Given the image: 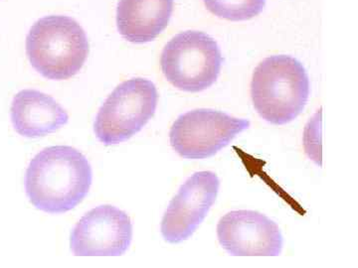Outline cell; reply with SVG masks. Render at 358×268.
<instances>
[{
    "label": "cell",
    "mask_w": 358,
    "mask_h": 268,
    "mask_svg": "<svg viewBox=\"0 0 358 268\" xmlns=\"http://www.w3.org/2000/svg\"><path fill=\"white\" fill-rule=\"evenodd\" d=\"M92 179V167L79 150L71 147L45 148L27 167L26 195L40 211L64 214L83 201Z\"/></svg>",
    "instance_id": "cell-1"
},
{
    "label": "cell",
    "mask_w": 358,
    "mask_h": 268,
    "mask_svg": "<svg viewBox=\"0 0 358 268\" xmlns=\"http://www.w3.org/2000/svg\"><path fill=\"white\" fill-rule=\"evenodd\" d=\"M310 91L307 70L291 56L266 58L252 77L254 107L263 119L275 126L296 119L307 105Z\"/></svg>",
    "instance_id": "cell-2"
},
{
    "label": "cell",
    "mask_w": 358,
    "mask_h": 268,
    "mask_svg": "<svg viewBox=\"0 0 358 268\" xmlns=\"http://www.w3.org/2000/svg\"><path fill=\"white\" fill-rule=\"evenodd\" d=\"M26 53L32 67L46 79L67 80L83 68L89 55L88 38L73 18L45 16L28 33Z\"/></svg>",
    "instance_id": "cell-3"
},
{
    "label": "cell",
    "mask_w": 358,
    "mask_h": 268,
    "mask_svg": "<svg viewBox=\"0 0 358 268\" xmlns=\"http://www.w3.org/2000/svg\"><path fill=\"white\" fill-rule=\"evenodd\" d=\"M217 42L206 33L185 31L164 47L160 58L167 81L180 91L199 93L217 81L223 64Z\"/></svg>",
    "instance_id": "cell-4"
},
{
    "label": "cell",
    "mask_w": 358,
    "mask_h": 268,
    "mask_svg": "<svg viewBox=\"0 0 358 268\" xmlns=\"http://www.w3.org/2000/svg\"><path fill=\"white\" fill-rule=\"evenodd\" d=\"M159 93L152 81L128 80L117 86L96 114L94 131L105 145L119 144L136 135L152 119Z\"/></svg>",
    "instance_id": "cell-5"
},
{
    "label": "cell",
    "mask_w": 358,
    "mask_h": 268,
    "mask_svg": "<svg viewBox=\"0 0 358 268\" xmlns=\"http://www.w3.org/2000/svg\"><path fill=\"white\" fill-rule=\"evenodd\" d=\"M250 128L248 119L219 110L200 109L179 115L169 133L174 151L185 159H205L227 147Z\"/></svg>",
    "instance_id": "cell-6"
},
{
    "label": "cell",
    "mask_w": 358,
    "mask_h": 268,
    "mask_svg": "<svg viewBox=\"0 0 358 268\" xmlns=\"http://www.w3.org/2000/svg\"><path fill=\"white\" fill-rule=\"evenodd\" d=\"M220 180L211 171H200L190 176L179 188L162 218V237L171 244L186 241L203 222L215 203Z\"/></svg>",
    "instance_id": "cell-7"
},
{
    "label": "cell",
    "mask_w": 358,
    "mask_h": 268,
    "mask_svg": "<svg viewBox=\"0 0 358 268\" xmlns=\"http://www.w3.org/2000/svg\"><path fill=\"white\" fill-rule=\"evenodd\" d=\"M133 239V223L124 211L110 204L92 209L71 234V251L76 256L124 255Z\"/></svg>",
    "instance_id": "cell-8"
},
{
    "label": "cell",
    "mask_w": 358,
    "mask_h": 268,
    "mask_svg": "<svg viewBox=\"0 0 358 268\" xmlns=\"http://www.w3.org/2000/svg\"><path fill=\"white\" fill-rule=\"evenodd\" d=\"M217 237L233 256H279L284 239L274 221L256 211H232L220 218Z\"/></svg>",
    "instance_id": "cell-9"
},
{
    "label": "cell",
    "mask_w": 358,
    "mask_h": 268,
    "mask_svg": "<svg viewBox=\"0 0 358 268\" xmlns=\"http://www.w3.org/2000/svg\"><path fill=\"white\" fill-rule=\"evenodd\" d=\"M69 121L66 110L52 96L35 89H23L11 103V121L16 133L28 138L42 137Z\"/></svg>",
    "instance_id": "cell-10"
},
{
    "label": "cell",
    "mask_w": 358,
    "mask_h": 268,
    "mask_svg": "<svg viewBox=\"0 0 358 268\" xmlns=\"http://www.w3.org/2000/svg\"><path fill=\"white\" fill-rule=\"evenodd\" d=\"M174 0H120L117 26L131 43L152 42L164 31L173 15Z\"/></svg>",
    "instance_id": "cell-11"
},
{
    "label": "cell",
    "mask_w": 358,
    "mask_h": 268,
    "mask_svg": "<svg viewBox=\"0 0 358 268\" xmlns=\"http://www.w3.org/2000/svg\"><path fill=\"white\" fill-rule=\"evenodd\" d=\"M206 8L218 17L230 21L252 20L262 13L266 0H203Z\"/></svg>",
    "instance_id": "cell-12"
}]
</instances>
